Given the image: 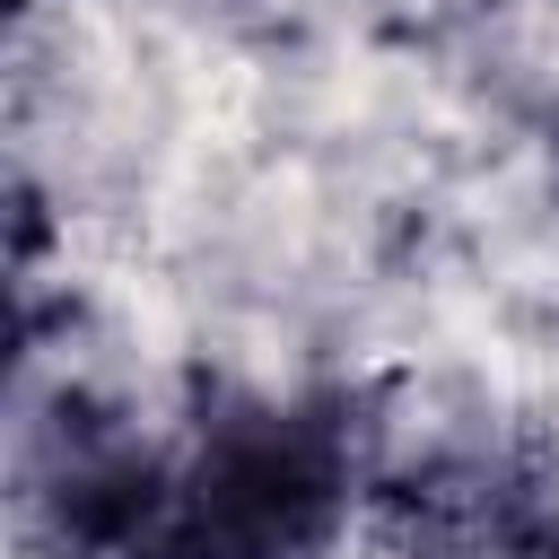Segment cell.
Masks as SVG:
<instances>
[{
  "label": "cell",
  "instance_id": "6da1fadb",
  "mask_svg": "<svg viewBox=\"0 0 559 559\" xmlns=\"http://www.w3.org/2000/svg\"><path fill=\"white\" fill-rule=\"evenodd\" d=\"M332 515V463L288 437H227L201 480L175 498V550L183 559H297Z\"/></svg>",
  "mask_w": 559,
  "mask_h": 559
}]
</instances>
